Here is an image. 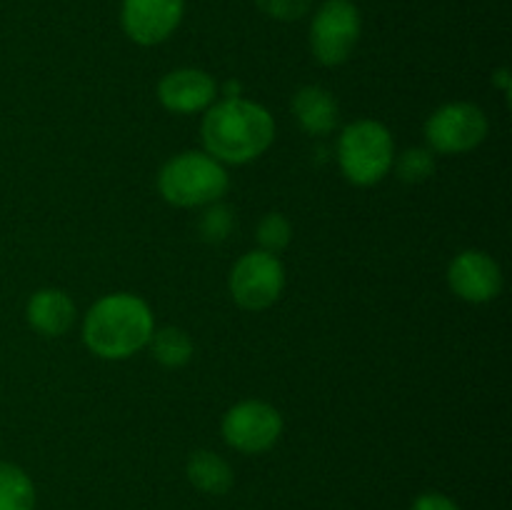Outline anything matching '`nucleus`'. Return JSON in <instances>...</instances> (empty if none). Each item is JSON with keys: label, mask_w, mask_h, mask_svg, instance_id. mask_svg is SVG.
Returning <instances> with one entry per match:
<instances>
[{"label": "nucleus", "mask_w": 512, "mask_h": 510, "mask_svg": "<svg viewBox=\"0 0 512 510\" xmlns=\"http://www.w3.org/2000/svg\"><path fill=\"white\" fill-rule=\"evenodd\" d=\"M493 83L498 85V88H503L505 93H510V88H512V80H510V73H508V68H500L498 73L493 75Z\"/></svg>", "instance_id": "nucleus-22"}, {"label": "nucleus", "mask_w": 512, "mask_h": 510, "mask_svg": "<svg viewBox=\"0 0 512 510\" xmlns=\"http://www.w3.org/2000/svg\"><path fill=\"white\" fill-rule=\"evenodd\" d=\"M363 33V18L353 0H325L310 23V50L328 68L343 65L353 55Z\"/></svg>", "instance_id": "nucleus-5"}, {"label": "nucleus", "mask_w": 512, "mask_h": 510, "mask_svg": "<svg viewBox=\"0 0 512 510\" xmlns=\"http://www.w3.org/2000/svg\"><path fill=\"white\" fill-rule=\"evenodd\" d=\"M393 168L403 183H425L435 173V153L430 148H408L405 153L395 155Z\"/></svg>", "instance_id": "nucleus-17"}, {"label": "nucleus", "mask_w": 512, "mask_h": 510, "mask_svg": "<svg viewBox=\"0 0 512 510\" xmlns=\"http://www.w3.org/2000/svg\"><path fill=\"white\" fill-rule=\"evenodd\" d=\"M488 115L468 100L445 103L425 120V140L433 153L463 155L488 138Z\"/></svg>", "instance_id": "nucleus-6"}, {"label": "nucleus", "mask_w": 512, "mask_h": 510, "mask_svg": "<svg viewBox=\"0 0 512 510\" xmlns=\"http://www.w3.org/2000/svg\"><path fill=\"white\" fill-rule=\"evenodd\" d=\"M338 165L345 180L360 188L380 183L393 170L395 140L388 125L373 118H360L345 125L338 138Z\"/></svg>", "instance_id": "nucleus-4"}, {"label": "nucleus", "mask_w": 512, "mask_h": 510, "mask_svg": "<svg viewBox=\"0 0 512 510\" xmlns=\"http://www.w3.org/2000/svg\"><path fill=\"white\" fill-rule=\"evenodd\" d=\"M410 510H460V508H458V503H455L453 498H448V495L430 490V493L418 495V498L413 500V508H410Z\"/></svg>", "instance_id": "nucleus-21"}, {"label": "nucleus", "mask_w": 512, "mask_h": 510, "mask_svg": "<svg viewBox=\"0 0 512 510\" xmlns=\"http://www.w3.org/2000/svg\"><path fill=\"white\" fill-rule=\"evenodd\" d=\"M230 295L245 310H265L280 300L285 290V268L278 255L250 250L235 260L228 278Z\"/></svg>", "instance_id": "nucleus-7"}, {"label": "nucleus", "mask_w": 512, "mask_h": 510, "mask_svg": "<svg viewBox=\"0 0 512 510\" xmlns=\"http://www.w3.org/2000/svg\"><path fill=\"white\" fill-rule=\"evenodd\" d=\"M0 510H35L33 480L8 460H0Z\"/></svg>", "instance_id": "nucleus-15"}, {"label": "nucleus", "mask_w": 512, "mask_h": 510, "mask_svg": "<svg viewBox=\"0 0 512 510\" xmlns=\"http://www.w3.org/2000/svg\"><path fill=\"white\" fill-rule=\"evenodd\" d=\"M200 138L205 153L223 165H245L273 145L275 118L255 100L225 98L205 110Z\"/></svg>", "instance_id": "nucleus-1"}, {"label": "nucleus", "mask_w": 512, "mask_h": 510, "mask_svg": "<svg viewBox=\"0 0 512 510\" xmlns=\"http://www.w3.org/2000/svg\"><path fill=\"white\" fill-rule=\"evenodd\" d=\"M223 440L243 455H260L283 435V415L265 400H240L223 415Z\"/></svg>", "instance_id": "nucleus-8"}, {"label": "nucleus", "mask_w": 512, "mask_h": 510, "mask_svg": "<svg viewBox=\"0 0 512 510\" xmlns=\"http://www.w3.org/2000/svg\"><path fill=\"white\" fill-rule=\"evenodd\" d=\"M293 240V225L283 213H268L258 223V243L265 253H283Z\"/></svg>", "instance_id": "nucleus-19"}, {"label": "nucleus", "mask_w": 512, "mask_h": 510, "mask_svg": "<svg viewBox=\"0 0 512 510\" xmlns=\"http://www.w3.org/2000/svg\"><path fill=\"white\" fill-rule=\"evenodd\" d=\"M25 318L35 333L45 338H58L68 333L75 320V303L65 290L43 288L30 295L25 305Z\"/></svg>", "instance_id": "nucleus-12"}, {"label": "nucleus", "mask_w": 512, "mask_h": 510, "mask_svg": "<svg viewBox=\"0 0 512 510\" xmlns=\"http://www.w3.org/2000/svg\"><path fill=\"white\" fill-rule=\"evenodd\" d=\"M155 330L153 310L140 295H103L83 320V343L103 360H125L150 343Z\"/></svg>", "instance_id": "nucleus-2"}, {"label": "nucleus", "mask_w": 512, "mask_h": 510, "mask_svg": "<svg viewBox=\"0 0 512 510\" xmlns=\"http://www.w3.org/2000/svg\"><path fill=\"white\" fill-rule=\"evenodd\" d=\"M198 228L205 243H223V240H228V235L233 233L235 228L233 208H228V205L220 203V200L213 205H205Z\"/></svg>", "instance_id": "nucleus-18"}, {"label": "nucleus", "mask_w": 512, "mask_h": 510, "mask_svg": "<svg viewBox=\"0 0 512 510\" xmlns=\"http://www.w3.org/2000/svg\"><path fill=\"white\" fill-rule=\"evenodd\" d=\"M225 98H240V83H225Z\"/></svg>", "instance_id": "nucleus-23"}, {"label": "nucleus", "mask_w": 512, "mask_h": 510, "mask_svg": "<svg viewBox=\"0 0 512 510\" xmlns=\"http://www.w3.org/2000/svg\"><path fill=\"white\" fill-rule=\"evenodd\" d=\"M448 285L465 303H490L503 290V270L485 250H463L450 263Z\"/></svg>", "instance_id": "nucleus-10"}, {"label": "nucleus", "mask_w": 512, "mask_h": 510, "mask_svg": "<svg viewBox=\"0 0 512 510\" xmlns=\"http://www.w3.org/2000/svg\"><path fill=\"white\" fill-rule=\"evenodd\" d=\"M293 115L308 135H328L338 125L340 105L323 85H305L293 95Z\"/></svg>", "instance_id": "nucleus-13"}, {"label": "nucleus", "mask_w": 512, "mask_h": 510, "mask_svg": "<svg viewBox=\"0 0 512 510\" xmlns=\"http://www.w3.org/2000/svg\"><path fill=\"white\" fill-rule=\"evenodd\" d=\"M218 98V83L208 70H170L158 83V100L165 110L178 115L205 113Z\"/></svg>", "instance_id": "nucleus-11"}, {"label": "nucleus", "mask_w": 512, "mask_h": 510, "mask_svg": "<svg viewBox=\"0 0 512 510\" xmlns=\"http://www.w3.org/2000/svg\"><path fill=\"white\" fill-rule=\"evenodd\" d=\"M185 475L200 493L208 495H225L235 480L228 460L213 450H195L185 465Z\"/></svg>", "instance_id": "nucleus-14"}, {"label": "nucleus", "mask_w": 512, "mask_h": 510, "mask_svg": "<svg viewBox=\"0 0 512 510\" xmlns=\"http://www.w3.org/2000/svg\"><path fill=\"white\" fill-rule=\"evenodd\" d=\"M185 0H123L120 25L133 43L160 45L178 30Z\"/></svg>", "instance_id": "nucleus-9"}, {"label": "nucleus", "mask_w": 512, "mask_h": 510, "mask_svg": "<svg viewBox=\"0 0 512 510\" xmlns=\"http://www.w3.org/2000/svg\"><path fill=\"white\" fill-rule=\"evenodd\" d=\"M150 353L165 368H183L193 358V340L183 328H160L150 335Z\"/></svg>", "instance_id": "nucleus-16"}, {"label": "nucleus", "mask_w": 512, "mask_h": 510, "mask_svg": "<svg viewBox=\"0 0 512 510\" xmlns=\"http://www.w3.org/2000/svg\"><path fill=\"white\" fill-rule=\"evenodd\" d=\"M260 10L268 18L280 20V23H293V20L305 18L313 8V0H255Z\"/></svg>", "instance_id": "nucleus-20"}, {"label": "nucleus", "mask_w": 512, "mask_h": 510, "mask_svg": "<svg viewBox=\"0 0 512 510\" xmlns=\"http://www.w3.org/2000/svg\"><path fill=\"white\" fill-rule=\"evenodd\" d=\"M230 188V175L220 160L205 150H185L173 155L158 173V190L175 208H205Z\"/></svg>", "instance_id": "nucleus-3"}]
</instances>
